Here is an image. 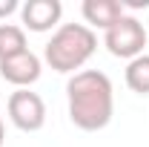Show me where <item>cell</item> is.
<instances>
[{
	"instance_id": "cell-1",
	"label": "cell",
	"mask_w": 149,
	"mask_h": 147,
	"mask_svg": "<svg viewBox=\"0 0 149 147\" xmlns=\"http://www.w3.org/2000/svg\"><path fill=\"white\" fill-rule=\"evenodd\" d=\"M69 118L77 130H103L115 115V90L106 72L100 69H80L66 84Z\"/></svg>"
},
{
	"instance_id": "cell-2",
	"label": "cell",
	"mask_w": 149,
	"mask_h": 147,
	"mask_svg": "<svg viewBox=\"0 0 149 147\" xmlns=\"http://www.w3.org/2000/svg\"><path fill=\"white\" fill-rule=\"evenodd\" d=\"M97 49V35L86 23H63L57 26L52 40L43 49V61L60 75L80 72V66L95 55Z\"/></svg>"
},
{
	"instance_id": "cell-3",
	"label": "cell",
	"mask_w": 149,
	"mask_h": 147,
	"mask_svg": "<svg viewBox=\"0 0 149 147\" xmlns=\"http://www.w3.org/2000/svg\"><path fill=\"white\" fill-rule=\"evenodd\" d=\"M146 40H149L146 26L132 15H123L112 29L103 32V46L109 49V55L123 58V61H135L138 55H143Z\"/></svg>"
},
{
	"instance_id": "cell-4",
	"label": "cell",
	"mask_w": 149,
	"mask_h": 147,
	"mask_svg": "<svg viewBox=\"0 0 149 147\" xmlns=\"http://www.w3.org/2000/svg\"><path fill=\"white\" fill-rule=\"evenodd\" d=\"M6 110H9L12 124L17 130H23V133H37V130L46 124V104L32 90H15L9 95Z\"/></svg>"
},
{
	"instance_id": "cell-5",
	"label": "cell",
	"mask_w": 149,
	"mask_h": 147,
	"mask_svg": "<svg viewBox=\"0 0 149 147\" xmlns=\"http://www.w3.org/2000/svg\"><path fill=\"white\" fill-rule=\"evenodd\" d=\"M40 72H43V61H40L32 49L0 61V78L9 81V84L17 87V90H29L37 78H40Z\"/></svg>"
},
{
	"instance_id": "cell-6",
	"label": "cell",
	"mask_w": 149,
	"mask_h": 147,
	"mask_svg": "<svg viewBox=\"0 0 149 147\" xmlns=\"http://www.w3.org/2000/svg\"><path fill=\"white\" fill-rule=\"evenodd\" d=\"M63 15V3L60 0H26L20 6V20L23 29L29 32H49L60 23Z\"/></svg>"
},
{
	"instance_id": "cell-7",
	"label": "cell",
	"mask_w": 149,
	"mask_h": 147,
	"mask_svg": "<svg viewBox=\"0 0 149 147\" xmlns=\"http://www.w3.org/2000/svg\"><path fill=\"white\" fill-rule=\"evenodd\" d=\"M80 12H83V20H86V26L92 32L95 29L106 32L123 18V3L120 0H83Z\"/></svg>"
},
{
	"instance_id": "cell-8",
	"label": "cell",
	"mask_w": 149,
	"mask_h": 147,
	"mask_svg": "<svg viewBox=\"0 0 149 147\" xmlns=\"http://www.w3.org/2000/svg\"><path fill=\"white\" fill-rule=\"evenodd\" d=\"M26 29L15 23H0V61L26 52Z\"/></svg>"
},
{
	"instance_id": "cell-9",
	"label": "cell",
	"mask_w": 149,
	"mask_h": 147,
	"mask_svg": "<svg viewBox=\"0 0 149 147\" xmlns=\"http://www.w3.org/2000/svg\"><path fill=\"white\" fill-rule=\"evenodd\" d=\"M126 87L138 95H149V55H138L135 61L126 64Z\"/></svg>"
},
{
	"instance_id": "cell-10",
	"label": "cell",
	"mask_w": 149,
	"mask_h": 147,
	"mask_svg": "<svg viewBox=\"0 0 149 147\" xmlns=\"http://www.w3.org/2000/svg\"><path fill=\"white\" fill-rule=\"evenodd\" d=\"M15 12H20V3H17V0H0V20L9 18V15H15Z\"/></svg>"
},
{
	"instance_id": "cell-11",
	"label": "cell",
	"mask_w": 149,
	"mask_h": 147,
	"mask_svg": "<svg viewBox=\"0 0 149 147\" xmlns=\"http://www.w3.org/2000/svg\"><path fill=\"white\" fill-rule=\"evenodd\" d=\"M3 141H6V127H3V118H0V147H3Z\"/></svg>"
},
{
	"instance_id": "cell-12",
	"label": "cell",
	"mask_w": 149,
	"mask_h": 147,
	"mask_svg": "<svg viewBox=\"0 0 149 147\" xmlns=\"http://www.w3.org/2000/svg\"><path fill=\"white\" fill-rule=\"evenodd\" d=\"M146 32H149V20H146Z\"/></svg>"
}]
</instances>
